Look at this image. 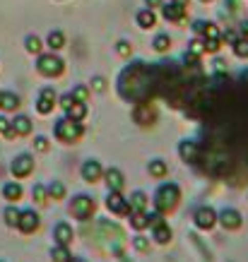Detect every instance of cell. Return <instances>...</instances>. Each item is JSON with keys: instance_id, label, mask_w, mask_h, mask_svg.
<instances>
[{"instance_id": "cell-1", "label": "cell", "mask_w": 248, "mask_h": 262, "mask_svg": "<svg viewBox=\"0 0 248 262\" xmlns=\"http://www.w3.org/2000/svg\"><path fill=\"white\" fill-rule=\"evenodd\" d=\"M154 87H157V68H147L142 60L128 65L118 77V94L130 103L150 101Z\"/></svg>"}, {"instance_id": "cell-2", "label": "cell", "mask_w": 248, "mask_h": 262, "mask_svg": "<svg viewBox=\"0 0 248 262\" xmlns=\"http://www.w3.org/2000/svg\"><path fill=\"white\" fill-rule=\"evenodd\" d=\"M178 200H181V188H178L176 183H161L157 192H154L152 198V205L154 209H159V212H174L178 205Z\"/></svg>"}, {"instance_id": "cell-3", "label": "cell", "mask_w": 248, "mask_h": 262, "mask_svg": "<svg viewBox=\"0 0 248 262\" xmlns=\"http://www.w3.org/2000/svg\"><path fill=\"white\" fill-rule=\"evenodd\" d=\"M53 135H56L58 142L75 144V142H80V137L85 135V127H82L80 120H72V118H68V116H63L60 120H56Z\"/></svg>"}, {"instance_id": "cell-4", "label": "cell", "mask_w": 248, "mask_h": 262, "mask_svg": "<svg viewBox=\"0 0 248 262\" xmlns=\"http://www.w3.org/2000/svg\"><path fill=\"white\" fill-rule=\"evenodd\" d=\"M36 70L44 77H60L65 72V63H63V58H58L56 53H44L36 60Z\"/></svg>"}, {"instance_id": "cell-5", "label": "cell", "mask_w": 248, "mask_h": 262, "mask_svg": "<svg viewBox=\"0 0 248 262\" xmlns=\"http://www.w3.org/2000/svg\"><path fill=\"white\" fill-rule=\"evenodd\" d=\"M70 214L75 219H80V222L92 219V214H94V200L89 195H75L70 202Z\"/></svg>"}, {"instance_id": "cell-6", "label": "cell", "mask_w": 248, "mask_h": 262, "mask_svg": "<svg viewBox=\"0 0 248 262\" xmlns=\"http://www.w3.org/2000/svg\"><path fill=\"white\" fill-rule=\"evenodd\" d=\"M217 224H222L224 231H236L243 226V216H241L239 209L234 207H224L222 212H217Z\"/></svg>"}, {"instance_id": "cell-7", "label": "cell", "mask_w": 248, "mask_h": 262, "mask_svg": "<svg viewBox=\"0 0 248 262\" xmlns=\"http://www.w3.org/2000/svg\"><path fill=\"white\" fill-rule=\"evenodd\" d=\"M193 222H195L198 229L210 231L217 224V212L210 205H202V207H198V209L193 212Z\"/></svg>"}, {"instance_id": "cell-8", "label": "cell", "mask_w": 248, "mask_h": 262, "mask_svg": "<svg viewBox=\"0 0 248 262\" xmlns=\"http://www.w3.org/2000/svg\"><path fill=\"white\" fill-rule=\"evenodd\" d=\"M56 106H58V96L53 92V87H44L39 92V99H36V111L41 116H48V113H53Z\"/></svg>"}, {"instance_id": "cell-9", "label": "cell", "mask_w": 248, "mask_h": 262, "mask_svg": "<svg viewBox=\"0 0 248 262\" xmlns=\"http://www.w3.org/2000/svg\"><path fill=\"white\" fill-rule=\"evenodd\" d=\"M10 171H12L15 178H27L34 171V157L32 154H17L12 164H10Z\"/></svg>"}, {"instance_id": "cell-10", "label": "cell", "mask_w": 248, "mask_h": 262, "mask_svg": "<svg viewBox=\"0 0 248 262\" xmlns=\"http://www.w3.org/2000/svg\"><path fill=\"white\" fill-rule=\"evenodd\" d=\"M41 226V216L34 209H19V219H17V229L22 233H34Z\"/></svg>"}, {"instance_id": "cell-11", "label": "cell", "mask_w": 248, "mask_h": 262, "mask_svg": "<svg viewBox=\"0 0 248 262\" xmlns=\"http://www.w3.org/2000/svg\"><path fill=\"white\" fill-rule=\"evenodd\" d=\"M133 120H135L137 125H152L154 120H157V111H154V106L150 101L137 103L135 111H133Z\"/></svg>"}, {"instance_id": "cell-12", "label": "cell", "mask_w": 248, "mask_h": 262, "mask_svg": "<svg viewBox=\"0 0 248 262\" xmlns=\"http://www.w3.org/2000/svg\"><path fill=\"white\" fill-rule=\"evenodd\" d=\"M106 207H109V212H113V214H118V216H128V212H130L128 200L116 190H109V195H106Z\"/></svg>"}, {"instance_id": "cell-13", "label": "cell", "mask_w": 248, "mask_h": 262, "mask_svg": "<svg viewBox=\"0 0 248 262\" xmlns=\"http://www.w3.org/2000/svg\"><path fill=\"white\" fill-rule=\"evenodd\" d=\"M80 176H82V181L85 183H96V181L104 178V168H101V164H99L96 159H87L80 168Z\"/></svg>"}, {"instance_id": "cell-14", "label": "cell", "mask_w": 248, "mask_h": 262, "mask_svg": "<svg viewBox=\"0 0 248 262\" xmlns=\"http://www.w3.org/2000/svg\"><path fill=\"white\" fill-rule=\"evenodd\" d=\"M202 41H205V51H208V53H217L219 46H222V34H219V29H217L212 22H208V27H205Z\"/></svg>"}, {"instance_id": "cell-15", "label": "cell", "mask_w": 248, "mask_h": 262, "mask_svg": "<svg viewBox=\"0 0 248 262\" xmlns=\"http://www.w3.org/2000/svg\"><path fill=\"white\" fill-rule=\"evenodd\" d=\"M178 157H181L185 164H198V161H200V147H198V142L183 140V142L178 144Z\"/></svg>"}, {"instance_id": "cell-16", "label": "cell", "mask_w": 248, "mask_h": 262, "mask_svg": "<svg viewBox=\"0 0 248 262\" xmlns=\"http://www.w3.org/2000/svg\"><path fill=\"white\" fill-rule=\"evenodd\" d=\"M104 178H106V185H109V190H116L120 192L123 188H126V176H123V171L116 166L106 168L104 171Z\"/></svg>"}, {"instance_id": "cell-17", "label": "cell", "mask_w": 248, "mask_h": 262, "mask_svg": "<svg viewBox=\"0 0 248 262\" xmlns=\"http://www.w3.org/2000/svg\"><path fill=\"white\" fill-rule=\"evenodd\" d=\"M72 238H75V231H72L70 224L58 222L56 229H53V241H56V246H70Z\"/></svg>"}, {"instance_id": "cell-18", "label": "cell", "mask_w": 248, "mask_h": 262, "mask_svg": "<svg viewBox=\"0 0 248 262\" xmlns=\"http://www.w3.org/2000/svg\"><path fill=\"white\" fill-rule=\"evenodd\" d=\"M10 127H12L15 137H24L32 133V120H29V116H15V120H10Z\"/></svg>"}, {"instance_id": "cell-19", "label": "cell", "mask_w": 248, "mask_h": 262, "mask_svg": "<svg viewBox=\"0 0 248 262\" xmlns=\"http://www.w3.org/2000/svg\"><path fill=\"white\" fill-rule=\"evenodd\" d=\"M128 207H130V212H147V207H150V198H147V192L135 190L128 198Z\"/></svg>"}, {"instance_id": "cell-20", "label": "cell", "mask_w": 248, "mask_h": 262, "mask_svg": "<svg viewBox=\"0 0 248 262\" xmlns=\"http://www.w3.org/2000/svg\"><path fill=\"white\" fill-rule=\"evenodd\" d=\"M171 236H174V231H171V226H169L167 222L152 229V238H154V243H159V246H167V243H171Z\"/></svg>"}, {"instance_id": "cell-21", "label": "cell", "mask_w": 248, "mask_h": 262, "mask_svg": "<svg viewBox=\"0 0 248 262\" xmlns=\"http://www.w3.org/2000/svg\"><path fill=\"white\" fill-rule=\"evenodd\" d=\"M161 15L167 17L169 22H183L185 8H183V5H176V3H171V5H164V8H161Z\"/></svg>"}, {"instance_id": "cell-22", "label": "cell", "mask_w": 248, "mask_h": 262, "mask_svg": "<svg viewBox=\"0 0 248 262\" xmlns=\"http://www.w3.org/2000/svg\"><path fill=\"white\" fill-rule=\"evenodd\" d=\"M135 19H137V27H140V29H152L154 24H157V15H154V10H152V8L140 10Z\"/></svg>"}, {"instance_id": "cell-23", "label": "cell", "mask_w": 248, "mask_h": 262, "mask_svg": "<svg viewBox=\"0 0 248 262\" xmlns=\"http://www.w3.org/2000/svg\"><path fill=\"white\" fill-rule=\"evenodd\" d=\"M22 185L19 183H5L3 185V198L8 200V202H17V200H22Z\"/></svg>"}, {"instance_id": "cell-24", "label": "cell", "mask_w": 248, "mask_h": 262, "mask_svg": "<svg viewBox=\"0 0 248 262\" xmlns=\"http://www.w3.org/2000/svg\"><path fill=\"white\" fill-rule=\"evenodd\" d=\"M65 116L72 120H85V116H87V106H85V101H72V106H68L65 108Z\"/></svg>"}, {"instance_id": "cell-25", "label": "cell", "mask_w": 248, "mask_h": 262, "mask_svg": "<svg viewBox=\"0 0 248 262\" xmlns=\"http://www.w3.org/2000/svg\"><path fill=\"white\" fill-rule=\"evenodd\" d=\"M147 171H150V176L152 178H164V176L169 173V166L164 159H152L150 164H147Z\"/></svg>"}, {"instance_id": "cell-26", "label": "cell", "mask_w": 248, "mask_h": 262, "mask_svg": "<svg viewBox=\"0 0 248 262\" xmlns=\"http://www.w3.org/2000/svg\"><path fill=\"white\" fill-rule=\"evenodd\" d=\"M17 106H19V96L12 94V92H0V108L15 111Z\"/></svg>"}, {"instance_id": "cell-27", "label": "cell", "mask_w": 248, "mask_h": 262, "mask_svg": "<svg viewBox=\"0 0 248 262\" xmlns=\"http://www.w3.org/2000/svg\"><path fill=\"white\" fill-rule=\"evenodd\" d=\"M128 219H130V226L135 231L147 229V212H128Z\"/></svg>"}, {"instance_id": "cell-28", "label": "cell", "mask_w": 248, "mask_h": 262, "mask_svg": "<svg viewBox=\"0 0 248 262\" xmlns=\"http://www.w3.org/2000/svg\"><path fill=\"white\" fill-rule=\"evenodd\" d=\"M46 43H48V48H51V51H60V48L65 46V36H63V32H58V29H53V32L48 34Z\"/></svg>"}, {"instance_id": "cell-29", "label": "cell", "mask_w": 248, "mask_h": 262, "mask_svg": "<svg viewBox=\"0 0 248 262\" xmlns=\"http://www.w3.org/2000/svg\"><path fill=\"white\" fill-rule=\"evenodd\" d=\"M46 192H48V198H53V200H63L65 198V185L60 181H51L46 185Z\"/></svg>"}, {"instance_id": "cell-30", "label": "cell", "mask_w": 248, "mask_h": 262, "mask_svg": "<svg viewBox=\"0 0 248 262\" xmlns=\"http://www.w3.org/2000/svg\"><path fill=\"white\" fill-rule=\"evenodd\" d=\"M51 260L53 262H70L72 255L70 250H68V246H56L53 250H51Z\"/></svg>"}, {"instance_id": "cell-31", "label": "cell", "mask_w": 248, "mask_h": 262, "mask_svg": "<svg viewBox=\"0 0 248 262\" xmlns=\"http://www.w3.org/2000/svg\"><path fill=\"white\" fill-rule=\"evenodd\" d=\"M232 46H234V56L236 58H248V39L246 36H243V39H236Z\"/></svg>"}, {"instance_id": "cell-32", "label": "cell", "mask_w": 248, "mask_h": 262, "mask_svg": "<svg viewBox=\"0 0 248 262\" xmlns=\"http://www.w3.org/2000/svg\"><path fill=\"white\" fill-rule=\"evenodd\" d=\"M3 219H5V224H8V226H12V229H15V226H17V219H19V209L10 205L8 209L3 212Z\"/></svg>"}, {"instance_id": "cell-33", "label": "cell", "mask_w": 248, "mask_h": 262, "mask_svg": "<svg viewBox=\"0 0 248 262\" xmlns=\"http://www.w3.org/2000/svg\"><path fill=\"white\" fill-rule=\"evenodd\" d=\"M188 53H191V56H195V58H200L202 53H208V51H205V41H202V39H193L191 43H188Z\"/></svg>"}, {"instance_id": "cell-34", "label": "cell", "mask_w": 248, "mask_h": 262, "mask_svg": "<svg viewBox=\"0 0 248 262\" xmlns=\"http://www.w3.org/2000/svg\"><path fill=\"white\" fill-rule=\"evenodd\" d=\"M32 198H34V202H39V205H44L48 200V192H46V185H41V183H36L32 188Z\"/></svg>"}, {"instance_id": "cell-35", "label": "cell", "mask_w": 248, "mask_h": 262, "mask_svg": "<svg viewBox=\"0 0 248 262\" xmlns=\"http://www.w3.org/2000/svg\"><path fill=\"white\" fill-rule=\"evenodd\" d=\"M133 248H135L137 253H144V250H150V238H144L142 233H137V236H133Z\"/></svg>"}, {"instance_id": "cell-36", "label": "cell", "mask_w": 248, "mask_h": 262, "mask_svg": "<svg viewBox=\"0 0 248 262\" xmlns=\"http://www.w3.org/2000/svg\"><path fill=\"white\" fill-rule=\"evenodd\" d=\"M154 51H159V53H164V51H169V48H171V39H169L167 34H159V36H157V39H154Z\"/></svg>"}, {"instance_id": "cell-37", "label": "cell", "mask_w": 248, "mask_h": 262, "mask_svg": "<svg viewBox=\"0 0 248 262\" xmlns=\"http://www.w3.org/2000/svg\"><path fill=\"white\" fill-rule=\"evenodd\" d=\"M24 46H27V51L29 53H41V39L39 36H27V41H24Z\"/></svg>"}, {"instance_id": "cell-38", "label": "cell", "mask_w": 248, "mask_h": 262, "mask_svg": "<svg viewBox=\"0 0 248 262\" xmlns=\"http://www.w3.org/2000/svg\"><path fill=\"white\" fill-rule=\"evenodd\" d=\"M159 224H164V212H159V209H154V212H147V226H159Z\"/></svg>"}, {"instance_id": "cell-39", "label": "cell", "mask_w": 248, "mask_h": 262, "mask_svg": "<svg viewBox=\"0 0 248 262\" xmlns=\"http://www.w3.org/2000/svg\"><path fill=\"white\" fill-rule=\"evenodd\" d=\"M70 94L75 96L77 101H85V103H87V99H89V87H85V84H80V87H75V89H72Z\"/></svg>"}, {"instance_id": "cell-40", "label": "cell", "mask_w": 248, "mask_h": 262, "mask_svg": "<svg viewBox=\"0 0 248 262\" xmlns=\"http://www.w3.org/2000/svg\"><path fill=\"white\" fill-rule=\"evenodd\" d=\"M116 51H118V56L128 58V56H130V51H133V46H130L128 41H118V43H116Z\"/></svg>"}, {"instance_id": "cell-41", "label": "cell", "mask_w": 248, "mask_h": 262, "mask_svg": "<svg viewBox=\"0 0 248 262\" xmlns=\"http://www.w3.org/2000/svg\"><path fill=\"white\" fill-rule=\"evenodd\" d=\"M0 133H3L5 137H15L12 135V127H10V120L3 118V116H0Z\"/></svg>"}, {"instance_id": "cell-42", "label": "cell", "mask_w": 248, "mask_h": 262, "mask_svg": "<svg viewBox=\"0 0 248 262\" xmlns=\"http://www.w3.org/2000/svg\"><path fill=\"white\" fill-rule=\"evenodd\" d=\"M34 147H36V151H48V147H51V144H48V140L44 135H39L36 140H34Z\"/></svg>"}, {"instance_id": "cell-43", "label": "cell", "mask_w": 248, "mask_h": 262, "mask_svg": "<svg viewBox=\"0 0 248 262\" xmlns=\"http://www.w3.org/2000/svg\"><path fill=\"white\" fill-rule=\"evenodd\" d=\"M92 89H94V92H104V89H106V80L96 75L94 80H92Z\"/></svg>"}, {"instance_id": "cell-44", "label": "cell", "mask_w": 248, "mask_h": 262, "mask_svg": "<svg viewBox=\"0 0 248 262\" xmlns=\"http://www.w3.org/2000/svg\"><path fill=\"white\" fill-rule=\"evenodd\" d=\"M72 101H77V99H75V96H72L70 92H68V94H63V96H60V99H58V103L63 106V111H65V108H68V106H72Z\"/></svg>"}, {"instance_id": "cell-45", "label": "cell", "mask_w": 248, "mask_h": 262, "mask_svg": "<svg viewBox=\"0 0 248 262\" xmlns=\"http://www.w3.org/2000/svg\"><path fill=\"white\" fill-rule=\"evenodd\" d=\"M205 27H208V22H195V24H193V32L198 34V36H202V32H205Z\"/></svg>"}, {"instance_id": "cell-46", "label": "cell", "mask_w": 248, "mask_h": 262, "mask_svg": "<svg viewBox=\"0 0 248 262\" xmlns=\"http://www.w3.org/2000/svg\"><path fill=\"white\" fill-rule=\"evenodd\" d=\"M161 0H147V8H159Z\"/></svg>"}, {"instance_id": "cell-47", "label": "cell", "mask_w": 248, "mask_h": 262, "mask_svg": "<svg viewBox=\"0 0 248 262\" xmlns=\"http://www.w3.org/2000/svg\"><path fill=\"white\" fill-rule=\"evenodd\" d=\"M241 34H243V36H248V22H241Z\"/></svg>"}, {"instance_id": "cell-48", "label": "cell", "mask_w": 248, "mask_h": 262, "mask_svg": "<svg viewBox=\"0 0 248 262\" xmlns=\"http://www.w3.org/2000/svg\"><path fill=\"white\" fill-rule=\"evenodd\" d=\"M171 3H176V5H183V8H188V3H191V0H171Z\"/></svg>"}, {"instance_id": "cell-49", "label": "cell", "mask_w": 248, "mask_h": 262, "mask_svg": "<svg viewBox=\"0 0 248 262\" xmlns=\"http://www.w3.org/2000/svg\"><path fill=\"white\" fill-rule=\"evenodd\" d=\"M70 262H85V260H80V257H72V260Z\"/></svg>"}, {"instance_id": "cell-50", "label": "cell", "mask_w": 248, "mask_h": 262, "mask_svg": "<svg viewBox=\"0 0 248 262\" xmlns=\"http://www.w3.org/2000/svg\"><path fill=\"white\" fill-rule=\"evenodd\" d=\"M202 3H208V0H202Z\"/></svg>"}, {"instance_id": "cell-51", "label": "cell", "mask_w": 248, "mask_h": 262, "mask_svg": "<svg viewBox=\"0 0 248 262\" xmlns=\"http://www.w3.org/2000/svg\"><path fill=\"white\" fill-rule=\"evenodd\" d=\"M0 262H3V260H0Z\"/></svg>"}]
</instances>
